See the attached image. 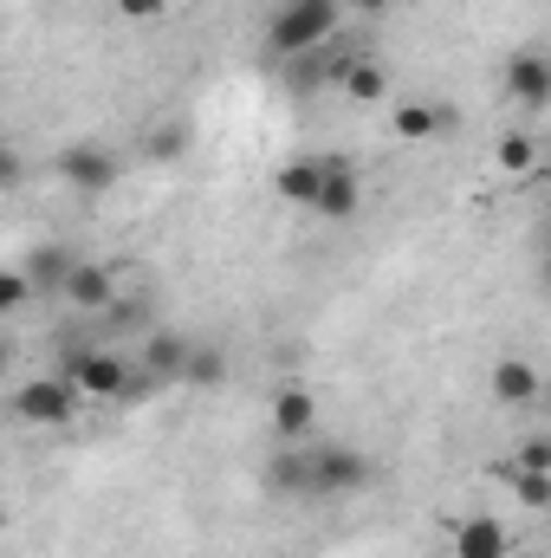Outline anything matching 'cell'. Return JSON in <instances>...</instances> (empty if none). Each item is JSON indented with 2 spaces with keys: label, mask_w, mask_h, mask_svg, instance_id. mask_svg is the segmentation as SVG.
Here are the masks:
<instances>
[{
  "label": "cell",
  "mask_w": 551,
  "mask_h": 558,
  "mask_svg": "<svg viewBox=\"0 0 551 558\" xmlns=\"http://www.w3.org/2000/svg\"><path fill=\"white\" fill-rule=\"evenodd\" d=\"M364 481H370V461L357 448H344V441L305 448V494L311 500H351V494H364Z\"/></svg>",
  "instance_id": "6da1fadb"
},
{
  "label": "cell",
  "mask_w": 551,
  "mask_h": 558,
  "mask_svg": "<svg viewBox=\"0 0 551 558\" xmlns=\"http://www.w3.org/2000/svg\"><path fill=\"white\" fill-rule=\"evenodd\" d=\"M331 26H338V0H285L273 13V26H267V39H273V52L298 59V52L325 46Z\"/></svg>",
  "instance_id": "7a4b0ae2"
},
{
  "label": "cell",
  "mask_w": 551,
  "mask_h": 558,
  "mask_svg": "<svg viewBox=\"0 0 551 558\" xmlns=\"http://www.w3.org/2000/svg\"><path fill=\"white\" fill-rule=\"evenodd\" d=\"M52 175H59L65 189H78V195H105V189H118L124 156H118V149H105V143H72V149H59V156H52Z\"/></svg>",
  "instance_id": "3957f363"
},
{
  "label": "cell",
  "mask_w": 551,
  "mask_h": 558,
  "mask_svg": "<svg viewBox=\"0 0 551 558\" xmlns=\"http://www.w3.org/2000/svg\"><path fill=\"white\" fill-rule=\"evenodd\" d=\"M72 384H78V397H98V403H118V397H137L149 377H131V364L118 357V351H85V357H72V371H65Z\"/></svg>",
  "instance_id": "277c9868"
},
{
  "label": "cell",
  "mask_w": 551,
  "mask_h": 558,
  "mask_svg": "<svg viewBox=\"0 0 551 558\" xmlns=\"http://www.w3.org/2000/svg\"><path fill=\"white\" fill-rule=\"evenodd\" d=\"M78 410V384L72 377H33L13 390V416L33 422V428H65Z\"/></svg>",
  "instance_id": "5b68a950"
},
{
  "label": "cell",
  "mask_w": 551,
  "mask_h": 558,
  "mask_svg": "<svg viewBox=\"0 0 551 558\" xmlns=\"http://www.w3.org/2000/svg\"><path fill=\"white\" fill-rule=\"evenodd\" d=\"M364 208V175L344 162V156H325V189H318V208L311 215H325V221H351Z\"/></svg>",
  "instance_id": "8992f818"
},
{
  "label": "cell",
  "mask_w": 551,
  "mask_h": 558,
  "mask_svg": "<svg viewBox=\"0 0 551 558\" xmlns=\"http://www.w3.org/2000/svg\"><path fill=\"white\" fill-rule=\"evenodd\" d=\"M188 357H195V344H188L182 331H149V344H143V377H149L156 390H169V384L188 377Z\"/></svg>",
  "instance_id": "52a82bcc"
},
{
  "label": "cell",
  "mask_w": 551,
  "mask_h": 558,
  "mask_svg": "<svg viewBox=\"0 0 551 558\" xmlns=\"http://www.w3.org/2000/svg\"><path fill=\"white\" fill-rule=\"evenodd\" d=\"M506 98L526 105V111H546L551 105V59L546 52H519V59L506 65Z\"/></svg>",
  "instance_id": "ba28073f"
},
{
  "label": "cell",
  "mask_w": 551,
  "mask_h": 558,
  "mask_svg": "<svg viewBox=\"0 0 551 558\" xmlns=\"http://www.w3.org/2000/svg\"><path fill=\"white\" fill-rule=\"evenodd\" d=\"M487 390H493V403L519 410V403H539L546 377H539V364H526V357H500V364H493V377H487Z\"/></svg>",
  "instance_id": "9c48e42d"
},
{
  "label": "cell",
  "mask_w": 551,
  "mask_h": 558,
  "mask_svg": "<svg viewBox=\"0 0 551 558\" xmlns=\"http://www.w3.org/2000/svg\"><path fill=\"white\" fill-rule=\"evenodd\" d=\"M311 428H318V397L305 384H285L273 397V435L279 441H305Z\"/></svg>",
  "instance_id": "30bf717a"
},
{
  "label": "cell",
  "mask_w": 551,
  "mask_h": 558,
  "mask_svg": "<svg viewBox=\"0 0 551 558\" xmlns=\"http://www.w3.org/2000/svg\"><path fill=\"white\" fill-rule=\"evenodd\" d=\"M65 299L78 312H111L118 305V279H111V267H98V260H78L72 279H65Z\"/></svg>",
  "instance_id": "8fae6325"
},
{
  "label": "cell",
  "mask_w": 551,
  "mask_h": 558,
  "mask_svg": "<svg viewBox=\"0 0 551 558\" xmlns=\"http://www.w3.org/2000/svg\"><path fill=\"white\" fill-rule=\"evenodd\" d=\"M273 189L298 208H318V189H325V156H298V162H279Z\"/></svg>",
  "instance_id": "7c38bea8"
},
{
  "label": "cell",
  "mask_w": 551,
  "mask_h": 558,
  "mask_svg": "<svg viewBox=\"0 0 551 558\" xmlns=\"http://www.w3.org/2000/svg\"><path fill=\"white\" fill-rule=\"evenodd\" d=\"M454 558H506V526L487 520V513L461 520V526H454Z\"/></svg>",
  "instance_id": "4fadbf2b"
},
{
  "label": "cell",
  "mask_w": 551,
  "mask_h": 558,
  "mask_svg": "<svg viewBox=\"0 0 551 558\" xmlns=\"http://www.w3.org/2000/svg\"><path fill=\"white\" fill-rule=\"evenodd\" d=\"M267 494L273 500H298L305 494V448L298 441H285L273 461H267Z\"/></svg>",
  "instance_id": "5bb4252c"
},
{
  "label": "cell",
  "mask_w": 551,
  "mask_h": 558,
  "mask_svg": "<svg viewBox=\"0 0 551 558\" xmlns=\"http://www.w3.org/2000/svg\"><path fill=\"white\" fill-rule=\"evenodd\" d=\"M338 85H344V98H351V105H377V98L390 92V72H383L377 59H351V65L338 72Z\"/></svg>",
  "instance_id": "9a60e30c"
},
{
  "label": "cell",
  "mask_w": 551,
  "mask_h": 558,
  "mask_svg": "<svg viewBox=\"0 0 551 558\" xmlns=\"http://www.w3.org/2000/svg\"><path fill=\"white\" fill-rule=\"evenodd\" d=\"M182 384H188V390H221V384H228V351H221V344H195Z\"/></svg>",
  "instance_id": "2e32d148"
},
{
  "label": "cell",
  "mask_w": 551,
  "mask_h": 558,
  "mask_svg": "<svg viewBox=\"0 0 551 558\" xmlns=\"http://www.w3.org/2000/svg\"><path fill=\"white\" fill-rule=\"evenodd\" d=\"M390 124H396V137H403V143H428V137H441V124H448V118H441L434 105H403Z\"/></svg>",
  "instance_id": "e0dca14e"
},
{
  "label": "cell",
  "mask_w": 551,
  "mask_h": 558,
  "mask_svg": "<svg viewBox=\"0 0 551 558\" xmlns=\"http://www.w3.org/2000/svg\"><path fill=\"white\" fill-rule=\"evenodd\" d=\"M546 156H539V143L526 137V131H513V137H500V169L506 175H532Z\"/></svg>",
  "instance_id": "ac0fdd59"
},
{
  "label": "cell",
  "mask_w": 551,
  "mask_h": 558,
  "mask_svg": "<svg viewBox=\"0 0 551 558\" xmlns=\"http://www.w3.org/2000/svg\"><path fill=\"white\" fill-rule=\"evenodd\" d=\"M72 267H78L72 254L46 247V254H33V267H26V274H33V286H46V292H65V279H72Z\"/></svg>",
  "instance_id": "d6986e66"
},
{
  "label": "cell",
  "mask_w": 551,
  "mask_h": 558,
  "mask_svg": "<svg viewBox=\"0 0 551 558\" xmlns=\"http://www.w3.org/2000/svg\"><path fill=\"white\" fill-rule=\"evenodd\" d=\"M513 494H519L526 507H539V513H546V507H551V474H546V468H513Z\"/></svg>",
  "instance_id": "ffe728a7"
},
{
  "label": "cell",
  "mask_w": 551,
  "mask_h": 558,
  "mask_svg": "<svg viewBox=\"0 0 551 558\" xmlns=\"http://www.w3.org/2000/svg\"><path fill=\"white\" fill-rule=\"evenodd\" d=\"M26 299H33V274L26 267H7L0 274V312H20Z\"/></svg>",
  "instance_id": "44dd1931"
},
{
  "label": "cell",
  "mask_w": 551,
  "mask_h": 558,
  "mask_svg": "<svg viewBox=\"0 0 551 558\" xmlns=\"http://www.w3.org/2000/svg\"><path fill=\"white\" fill-rule=\"evenodd\" d=\"M118 20H131V26H156V20H169V0H118Z\"/></svg>",
  "instance_id": "7402d4cb"
},
{
  "label": "cell",
  "mask_w": 551,
  "mask_h": 558,
  "mask_svg": "<svg viewBox=\"0 0 551 558\" xmlns=\"http://www.w3.org/2000/svg\"><path fill=\"white\" fill-rule=\"evenodd\" d=\"M519 468H546L551 474V441H526V448H519Z\"/></svg>",
  "instance_id": "603a6c76"
},
{
  "label": "cell",
  "mask_w": 551,
  "mask_h": 558,
  "mask_svg": "<svg viewBox=\"0 0 551 558\" xmlns=\"http://www.w3.org/2000/svg\"><path fill=\"white\" fill-rule=\"evenodd\" d=\"M0 182H7V189H20V182H26V175H20V156H13V149L0 156Z\"/></svg>",
  "instance_id": "cb8c5ba5"
},
{
  "label": "cell",
  "mask_w": 551,
  "mask_h": 558,
  "mask_svg": "<svg viewBox=\"0 0 551 558\" xmlns=\"http://www.w3.org/2000/svg\"><path fill=\"white\" fill-rule=\"evenodd\" d=\"M182 149V131H169V137H149V156H175Z\"/></svg>",
  "instance_id": "d4e9b609"
},
{
  "label": "cell",
  "mask_w": 551,
  "mask_h": 558,
  "mask_svg": "<svg viewBox=\"0 0 551 558\" xmlns=\"http://www.w3.org/2000/svg\"><path fill=\"white\" fill-rule=\"evenodd\" d=\"M351 7H364V13H383V7H390V0H351Z\"/></svg>",
  "instance_id": "484cf974"
},
{
  "label": "cell",
  "mask_w": 551,
  "mask_h": 558,
  "mask_svg": "<svg viewBox=\"0 0 551 558\" xmlns=\"http://www.w3.org/2000/svg\"><path fill=\"white\" fill-rule=\"evenodd\" d=\"M546 286H551V254H546Z\"/></svg>",
  "instance_id": "4316f807"
},
{
  "label": "cell",
  "mask_w": 551,
  "mask_h": 558,
  "mask_svg": "<svg viewBox=\"0 0 551 558\" xmlns=\"http://www.w3.org/2000/svg\"><path fill=\"white\" fill-rule=\"evenodd\" d=\"M546 175H551V149H546Z\"/></svg>",
  "instance_id": "83f0119b"
}]
</instances>
